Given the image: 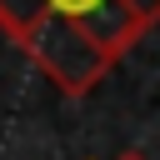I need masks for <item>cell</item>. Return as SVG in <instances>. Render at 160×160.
<instances>
[{
	"mask_svg": "<svg viewBox=\"0 0 160 160\" xmlns=\"http://www.w3.org/2000/svg\"><path fill=\"white\" fill-rule=\"evenodd\" d=\"M150 25H160V0H0V30L75 100L90 95Z\"/></svg>",
	"mask_w": 160,
	"mask_h": 160,
	"instance_id": "cell-1",
	"label": "cell"
},
{
	"mask_svg": "<svg viewBox=\"0 0 160 160\" xmlns=\"http://www.w3.org/2000/svg\"><path fill=\"white\" fill-rule=\"evenodd\" d=\"M120 160H145V155H120Z\"/></svg>",
	"mask_w": 160,
	"mask_h": 160,
	"instance_id": "cell-2",
	"label": "cell"
}]
</instances>
